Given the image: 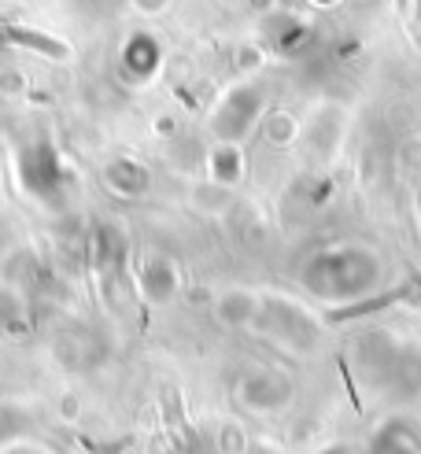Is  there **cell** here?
<instances>
[{
  "instance_id": "4",
  "label": "cell",
  "mask_w": 421,
  "mask_h": 454,
  "mask_svg": "<svg viewBox=\"0 0 421 454\" xmlns=\"http://www.w3.org/2000/svg\"><path fill=\"white\" fill-rule=\"evenodd\" d=\"M41 259L30 252V247H8L4 255H0V285L4 288H15L22 296H34L41 288Z\"/></svg>"
},
{
  "instance_id": "10",
  "label": "cell",
  "mask_w": 421,
  "mask_h": 454,
  "mask_svg": "<svg viewBox=\"0 0 421 454\" xmlns=\"http://www.w3.org/2000/svg\"><path fill=\"white\" fill-rule=\"evenodd\" d=\"M155 63H160V49H155L152 37H133L122 52V67L133 74V78H148L155 71Z\"/></svg>"
},
{
  "instance_id": "14",
  "label": "cell",
  "mask_w": 421,
  "mask_h": 454,
  "mask_svg": "<svg viewBox=\"0 0 421 454\" xmlns=\"http://www.w3.org/2000/svg\"><path fill=\"white\" fill-rule=\"evenodd\" d=\"M27 454H34V450H27Z\"/></svg>"
},
{
  "instance_id": "7",
  "label": "cell",
  "mask_w": 421,
  "mask_h": 454,
  "mask_svg": "<svg viewBox=\"0 0 421 454\" xmlns=\"http://www.w3.org/2000/svg\"><path fill=\"white\" fill-rule=\"evenodd\" d=\"M56 358L63 362V366H71V370H85V366H93V336H89L85 329H66L56 336Z\"/></svg>"
},
{
  "instance_id": "13",
  "label": "cell",
  "mask_w": 421,
  "mask_h": 454,
  "mask_svg": "<svg viewBox=\"0 0 421 454\" xmlns=\"http://www.w3.org/2000/svg\"><path fill=\"white\" fill-rule=\"evenodd\" d=\"M12 37H8V22H0V49H8Z\"/></svg>"
},
{
  "instance_id": "12",
  "label": "cell",
  "mask_w": 421,
  "mask_h": 454,
  "mask_svg": "<svg viewBox=\"0 0 421 454\" xmlns=\"http://www.w3.org/2000/svg\"><path fill=\"white\" fill-rule=\"evenodd\" d=\"M4 252H8V222L0 218V255H4Z\"/></svg>"
},
{
  "instance_id": "6",
  "label": "cell",
  "mask_w": 421,
  "mask_h": 454,
  "mask_svg": "<svg viewBox=\"0 0 421 454\" xmlns=\"http://www.w3.org/2000/svg\"><path fill=\"white\" fill-rule=\"evenodd\" d=\"M104 181H107L111 192L133 200V196H144V189H148V170H144L141 163H133V159H111V163L104 167Z\"/></svg>"
},
{
  "instance_id": "8",
  "label": "cell",
  "mask_w": 421,
  "mask_h": 454,
  "mask_svg": "<svg viewBox=\"0 0 421 454\" xmlns=\"http://www.w3.org/2000/svg\"><path fill=\"white\" fill-rule=\"evenodd\" d=\"M30 329V303L22 292L0 285V336H22Z\"/></svg>"
},
{
  "instance_id": "2",
  "label": "cell",
  "mask_w": 421,
  "mask_h": 454,
  "mask_svg": "<svg viewBox=\"0 0 421 454\" xmlns=\"http://www.w3.org/2000/svg\"><path fill=\"white\" fill-rule=\"evenodd\" d=\"M19 181L44 207H63L66 200V167L49 137H34L19 152Z\"/></svg>"
},
{
  "instance_id": "11",
  "label": "cell",
  "mask_w": 421,
  "mask_h": 454,
  "mask_svg": "<svg viewBox=\"0 0 421 454\" xmlns=\"http://www.w3.org/2000/svg\"><path fill=\"white\" fill-rule=\"evenodd\" d=\"M30 414L22 411V406H15V403H0V447H8V443H15L19 436H27L30 433Z\"/></svg>"
},
{
  "instance_id": "5",
  "label": "cell",
  "mask_w": 421,
  "mask_h": 454,
  "mask_svg": "<svg viewBox=\"0 0 421 454\" xmlns=\"http://www.w3.org/2000/svg\"><path fill=\"white\" fill-rule=\"evenodd\" d=\"M255 107H259V97L252 93H233L230 100H226V107L214 115V133L218 137H226V141H237V137H244L248 133V126H252V119H255Z\"/></svg>"
},
{
  "instance_id": "1",
  "label": "cell",
  "mask_w": 421,
  "mask_h": 454,
  "mask_svg": "<svg viewBox=\"0 0 421 454\" xmlns=\"http://www.w3.org/2000/svg\"><path fill=\"white\" fill-rule=\"evenodd\" d=\"M377 278V262L370 252H329L303 270V281H310V292L318 296H337V300H355L370 292Z\"/></svg>"
},
{
  "instance_id": "9",
  "label": "cell",
  "mask_w": 421,
  "mask_h": 454,
  "mask_svg": "<svg viewBox=\"0 0 421 454\" xmlns=\"http://www.w3.org/2000/svg\"><path fill=\"white\" fill-rule=\"evenodd\" d=\"M174 288H177V278L167 259H148L141 266V292L152 303H167L174 296Z\"/></svg>"
},
{
  "instance_id": "3",
  "label": "cell",
  "mask_w": 421,
  "mask_h": 454,
  "mask_svg": "<svg viewBox=\"0 0 421 454\" xmlns=\"http://www.w3.org/2000/svg\"><path fill=\"white\" fill-rule=\"evenodd\" d=\"M85 255L89 262H93V270L111 281V278H119V270H122V259H126V237L119 225H107V222H97L93 230H89V247H85Z\"/></svg>"
}]
</instances>
